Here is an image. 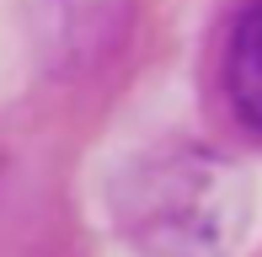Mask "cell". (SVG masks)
<instances>
[{"mask_svg":"<svg viewBox=\"0 0 262 257\" xmlns=\"http://www.w3.org/2000/svg\"><path fill=\"white\" fill-rule=\"evenodd\" d=\"M113 215L145 257H230L246 225V177L198 145L145 150L118 172Z\"/></svg>","mask_w":262,"mask_h":257,"instance_id":"6da1fadb","label":"cell"},{"mask_svg":"<svg viewBox=\"0 0 262 257\" xmlns=\"http://www.w3.org/2000/svg\"><path fill=\"white\" fill-rule=\"evenodd\" d=\"M128 22V0H38V43L59 70L97 65Z\"/></svg>","mask_w":262,"mask_h":257,"instance_id":"7a4b0ae2","label":"cell"},{"mask_svg":"<svg viewBox=\"0 0 262 257\" xmlns=\"http://www.w3.org/2000/svg\"><path fill=\"white\" fill-rule=\"evenodd\" d=\"M225 97L235 118L262 134V0H246L225 43Z\"/></svg>","mask_w":262,"mask_h":257,"instance_id":"3957f363","label":"cell"}]
</instances>
